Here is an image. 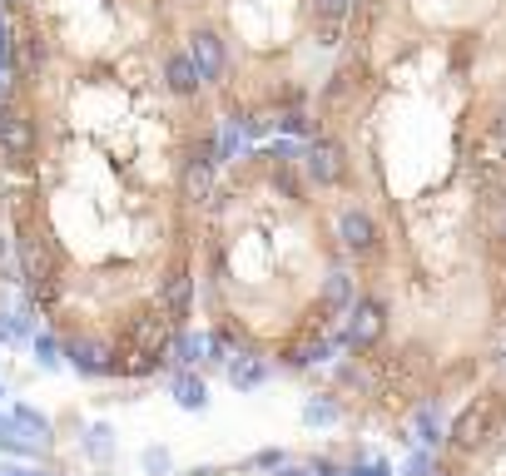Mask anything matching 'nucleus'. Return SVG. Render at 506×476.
<instances>
[{
  "instance_id": "a211bd4d",
  "label": "nucleus",
  "mask_w": 506,
  "mask_h": 476,
  "mask_svg": "<svg viewBox=\"0 0 506 476\" xmlns=\"http://www.w3.org/2000/svg\"><path fill=\"white\" fill-rule=\"evenodd\" d=\"M501 367H506V353H501Z\"/></svg>"
},
{
  "instance_id": "f257e3e1",
  "label": "nucleus",
  "mask_w": 506,
  "mask_h": 476,
  "mask_svg": "<svg viewBox=\"0 0 506 476\" xmlns=\"http://www.w3.org/2000/svg\"><path fill=\"white\" fill-rule=\"evenodd\" d=\"M174 0H25V10L0 15V50L10 75L80 60V65H110V55L140 40L144 20H160Z\"/></svg>"
},
{
  "instance_id": "dca6fc26",
  "label": "nucleus",
  "mask_w": 506,
  "mask_h": 476,
  "mask_svg": "<svg viewBox=\"0 0 506 476\" xmlns=\"http://www.w3.org/2000/svg\"><path fill=\"white\" fill-rule=\"evenodd\" d=\"M0 476H45V471H20V467H10V471H0Z\"/></svg>"
},
{
  "instance_id": "9d476101",
  "label": "nucleus",
  "mask_w": 506,
  "mask_h": 476,
  "mask_svg": "<svg viewBox=\"0 0 506 476\" xmlns=\"http://www.w3.org/2000/svg\"><path fill=\"white\" fill-rule=\"evenodd\" d=\"M432 471H437V461H432V447L413 452V457H407V467H403V476H432Z\"/></svg>"
},
{
  "instance_id": "423d86ee",
  "label": "nucleus",
  "mask_w": 506,
  "mask_h": 476,
  "mask_svg": "<svg viewBox=\"0 0 506 476\" xmlns=\"http://www.w3.org/2000/svg\"><path fill=\"white\" fill-rule=\"evenodd\" d=\"M84 457L110 467V461H114V432L110 427H90V432H84Z\"/></svg>"
},
{
  "instance_id": "0eeeda50",
  "label": "nucleus",
  "mask_w": 506,
  "mask_h": 476,
  "mask_svg": "<svg viewBox=\"0 0 506 476\" xmlns=\"http://www.w3.org/2000/svg\"><path fill=\"white\" fill-rule=\"evenodd\" d=\"M263 377H268V373H263V363H258V357H234V363H229V383H234V387H258L263 383Z\"/></svg>"
},
{
  "instance_id": "9b49d317",
  "label": "nucleus",
  "mask_w": 506,
  "mask_h": 476,
  "mask_svg": "<svg viewBox=\"0 0 506 476\" xmlns=\"http://www.w3.org/2000/svg\"><path fill=\"white\" fill-rule=\"evenodd\" d=\"M35 353H40V363H45V367H60V343H55V337H35Z\"/></svg>"
},
{
  "instance_id": "4468645a",
  "label": "nucleus",
  "mask_w": 506,
  "mask_h": 476,
  "mask_svg": "<svg viewBox=\"0 0 506 476\" xmlns=\"http://www.w3.org/2000/svg\"><path fill=\"white\" fill-rule=\"evenodd\" d=\"M313 471H318V476H353L347 467H337V461H313Z\"/></svg>"
},
{
  "instance_id": "1a4fd4ad",
  "label": "nucleus",
  "mask_w": 506,
  "mask_h": 476,
  "mask_svg": "<svg viewBox=\"0 0 506 476\" xmlns=\"http://www.w3.org/2000/svg\"><path fill=\"white\" fill-rule=\"evenodd\" d=\"M15 427H25L30 437H50V422L40 417L35 407H15Z\"/></svg>"
},
{
  "instance_id": "20e7f679",
  "label": "nucleus",
  "mask_w": 506,
  "mask_h": 476,
  "mask_svg": "<svg viewBox=\"0 0 506 476\" xmlns=\"http://www.w3.org/2000/svg\"><path fill=\"white\" fill-rule=\"evenodd\" d=\"M174 402L184 412H204V402H209V393H204V377L199 373H189V367H179L174 373Z\"/></svg>"
},
{
  "instance_id": "39448f33",
  "label": "nucleus",
  "mask_w": 506,
  "mask_h": 476,
  "mask_svg": "<svg viewBox=\"0 0 506 476\" xmlns=\"http://www.w3.org/2000/svg\"><path fill=\"white\" fill-rule=\"evenodd\" d=\"M413 432H417V442L422 447H442V412H437V402H422V407L413 412Z\"/></svg>"
},
{
  "instance_id": "f3484780",
  "label": "nucleus",
  "mask_w": 506,
  "mask_h": 476,
  "mask_svg": "<svg viewBox=\"0 0 506 476\" xmlns=\"http://www.w3.org/2000/svg\"><path fill=\"white\" fill-rule=\"evenodd\" d=\"M432 476H452V467H437V471H432Z\"/></svg>"
},
{
  "instance_id": "7ed1b4c3",
  "label": "nucleus",
  "mask_w": 506,
  "mask_h": 476,
  "mask_svg": "<svg viewBox=\"0 0 506 476\" xmlns=\"http://www.w3.org/2000/svg\"><path fill=\"white\" fill-rule=\"evenodd\" d=\"M347 347L353 353H377V343L387 337V298H377V293H363V298L347 308Z\"/></svg>"
},
{
  "instance_id": "ddd939ff",
  "label": "nucleus",
  "mask_w": 506,
  "mask_h": 476,
  "mask_svg": "<svg viewBox=\"0 0 506 476\" xmlns=\"http://www.w3.org/2000/svg\"><path fill=\"white\" fill-rule=\"evenodd\" d=\"M144 467H150L154 476H164V471H169V457H164V452H160V447H154V452H150V457H144Z\"/></svg>"
},
{
  "instance_id": "f03ea898",
  "label": "nucleus",
  "mask_w": 506,
  "mask_h": 476,
  "mask_svg": "<svg viewBox=\"0 0 506 476\" xmlns=\"http://www.w3.org/2000/svg\"><path fill=\"white\" fill-rule=\"evenodd\" d=\"M501 397L497 393H482L477 402H467V407L457 412V422H452V447L457 452H482L491 437H497V427H501Z\"/></svg>"
},
{
  "instance_id": "f8f14e48",
  "label": "nucleus",
  "mask_w": 506,
  "mask_h": 476,
  "mask_svg": "<svg viewBox=\"0 0 506 476\" xmlns=\"http://www.w3.org/2000/svg\"><path fill=\"white\" fill-rule=\"evenodd\" d=\"M353 476H393V467H387V461H357Z\"/></svg>"
},
{
  "instance_id": "6e6552de",
  "label": "nucleus",
  "mask_w": 506,
  "mask_h": 476,
  "mask_svg": "<svg viewBox=\"0 0 506 476\" xmlns=\"http://www.w3.org/2000/svg\"><path fill=\"white\" fill-rule=\"evenodd\" d=\"M303 422H308V427H333L337 422V397H313L308 407H303Z\"/></svg>"
},
{
  "instance_id": "2eb2a0df",
  "label": "nucleus",
  "mask_w": 506,
  "mask_h": 476,
  "mask_svg": "<svg viewBox=\"0 0 506 476\" xmlns=\"http://www.w3.org/2000/svg\"><path fill=\"white\" fill-rule=\"evenodd\" d=\"M273 476H313V467H293V461H278Z\"/></svg>"
}]
</instances>
